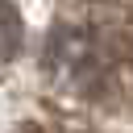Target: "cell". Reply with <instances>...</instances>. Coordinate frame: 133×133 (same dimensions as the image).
Wrapping results in <instances>:
<instances>
[{
    "instance_id": "obj_1",
    "label": "cell",
    "mask_w": 133,
    "mask_h": 133,
    "mask_svg": "<svg viewBox=\"0 0 133 133\" xmlns=\"http://www.w3.org/2000/svg\"><path fill=\"white\" fill-rule=\"evenodd\" d=\"M17 37H21V25H17V12L8 8V0H0V58L17 50Z\"/></svg>"
}]
</instances>
